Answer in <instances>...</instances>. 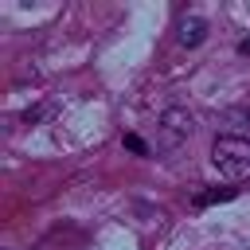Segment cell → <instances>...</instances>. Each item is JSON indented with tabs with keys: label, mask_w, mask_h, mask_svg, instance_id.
Here are the masks:
<instances>
[{
	"label": "cell",
	"mask_w": 250,
	"mask_h": 250,
	"mask_svg": "<svg viewBox=\"0 0 250 250\" xmlns=\"http://www.w3.org/2000/svg\"><path fill=\"white\" fill-rule=\"evenodd\" d=\"M211 164L227 176V180H250V141L246 137H215L211 145Z\"/></svg>",
	"instance_id": "6da1fadb"
},
{
	"label": "cell",
	"mask_w": 250,
	"mask_h": 250,
	"mask_svg": "<svg viewBox=\"0 0 250 250\" xmlns=\"http://www.w3.org/2000/svg\"><path fill=\"white\" fill-rule=\"evenodd\" d=\"M191 129H195V121H191V113L188 109H180V105H172V109H164L160 113V121H156V152H176L188 137H191Z\"/></svg>",
	"instance_id": "7a4b0ae2"
},
{
	"label": "cell",
	"mask_w": 250,
	"mask_h": 250,
	"mask_svg": "<svg viewBox=\"0 0 250 250\" xmlns=\"http://www.w3.org/2000/svg\"><path fill=\"white\" fill-rule=\"evenodd\" d=\"M176 39H180L184 47H199V43L207 39V20H199V16H184V20H180Z\"/></svg>",
	"instance_id": "3957f363"
},
{
	"label": "cell",
	"mask_w": 250,
	"mask_h": 250,
	"mask_svg": "<svg viewBox=\"0 0 250 250\" xmlns=\"http://www.w3.org/2000/svg\"><path fill=\"white\" fill-rule=\"evenodd\" d=\"M238 195V188H207V191H195V207L203 211V207H211V203H227V199H234Z\"/></svg>",
	"instance_id": "277c9868"
},
{
	"label": "cell",
	"mask_w": 250,
	"mask_h": 250,
	"mask_svg": "<svg viewBox=\"0 0 250 250\" xmlns=\"http://www.w3.org/2000/svg\"><path fill=\"white\" fill-rule=\"evenodd\" d=\"M121 145H125L129 152H137V156H152V145H148V141H141L137 133H125V137H121Z\"/></svg>",
	"instance_id": "5b68a950"
},
{
	"label": "cell",
	"mask_w": 250,
	"mask_h": 250,
	"mask_svg": "<svg viewBox=\"0 0 250 250\" xmlns=\"http://www.w3.org/2000/svg\"><path fill=\"white\" fill-rule=\"evenodd\" d=\"M238 55H246V59H250V35H246V39L238 43Z\"/></svg>",
	"instance_id": "8992f818"
}]
</instances>
